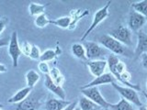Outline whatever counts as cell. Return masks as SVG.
I'll return each instance as SVG.
<instances>
[{
    "instance_id": "cell-15",
    "label": "cell",
    "mask_w": 147,
    "mask_h": 110,
    "mask_svg": "<svg viewBox=\"0 0 147 110\" xmlns=\"http://www.w3.org/2000/svg\"><path fill=\"white\" fill-rule=\"evenodd\" d=\"M71 103L67 100L51 98L45 103V110H63Z\"/></svg>"
},
{
    "instance_id": "cell-12",
    "label": "cell",
    "mask_w": 147,
    "mask_h": 110,
    "mask_svg": "<svg viewBox=\"0 0 147 110\" xmlns=\"http://www.w3.org/2000/svg\"><path fill=\"white\" fill-rule=\"evenodd\" d=\"M117 80L115 79V77L110 72H105L104 74L100 75L98 77H96L94 80H92L88 84L82 86L81 88H88V87H95V86L98 87V85L112 84V82H115Z\"/></svg>"
},
{
    "instance_id": "cell-35",
    "label": "cell",
    "mask_w": 147,
    "mask_h": 110,
    "mask_svg": "<svg viewBox=\"0 0 147 110\" xmlns=\"http://www.w3.org/2000/svg\"><path fill=\"white\" fill-rule=\"evenodd\" d=\"M139 110H147V108H146V107H144V105H142V107H139Z\"/></svg>"
},
{
    "instance_id": "cell-40",
    "label": "cell",
    "mask_w": 147,
    "mask_h": 110,
    "mask_svg": "<svg viewBox=\"0 0 147 110\" xmlns=\"http://www.w3.org/2000/svg\"><path fill=\"white\" fill-rule=\"evenodd\" d=\"M146 87H147V81H146Z\"/></svg>"
},
{
    "instance_id": "cell-4",
    "label": "cell",
    "mask_w": 147,
    "mask_h": 110,
    "mask_svg": "<svg viewBox=\"0 0 147 110\" xmlns=\"http://www.w3.org/2000/svg\"><path fill=\"white\" fill-rule=\"evenodd\" d=\"M112 86L114 87L118 93L121 95V97L124 98L125 100H127L128 102L131 103L133 105H136V107H142V103L140 99V96L138 95L136 90H134L133 88H131V87H127V86H121L118 85L116 82H112Z\"/></svg>"
},
{
    "instance_id": "cell-24",
    "label": "cell",
    "mask_w": 147,
    "mask_h": 110,
    "mask_svg": "<svg viewBox=\"0 0 147 110\" xmlns=\"http://www.w3.org/2000/svg\"><path fill=\"white\" fill-rule=\"evenodd\" d=\"M131 8L132 10L141 14L147 19V0H142V1L133 3L131 5Z\"/></svg>"
},
{
    "instance_id": "cell-20",
    "label": "cell",
    "mask_w": 147,
    "mask_h": 110,
    "mask_svg": "<svg viewBox=\"0 0 147 110\" xmlns=\"http://www.w3.org/2000/svg\"><path fill=\"white\" fill-rule=\"evenodd\" d=\"M109 108L112 110H136L134 105H133L131 103L128 102L127 100H125L122 97L121 98V100H119L118 103L111 104Z\"/></svg>"
},
{
    "instance_id": "cell-9",
    "label": "cell",
    "mask_w": 147,
    "mask_h": 110,
    "mask_svg": "<svg viewBox=\"0 0 147 110\" xmlns=\"http://www.w3.org/2000/svg\"><path fill=\"white\" fill-rule=\"evenodd\" d=\"M40 107V98L32 92L22 102L17 104L15 110H38Z\"/></svg>"
},
{
    "instance_id": "cell-16",
    "label": "cell",
    "mask_w": 147,
    "mask_h": 110,
    "mask_svg": "<svg viewBox=\"0 0 147 110\" xmlns=\"http://www.w3.org/2000/svg\"><path fill=\"white\" fill-rule=\"evenodd\" d=\"M32 88L30 87H24L20 90H18L16 94H14L10 98L7 99V103L9 104H18L22 102L23 100H25L28 96H29L31 93Z\"/></svg>"
},
{
    "instance_id": "cell-13",
    "label": "cell",
    "mask_w": 147,
    "mask_h": 110,
    "mask_svg": "<svg viewBox=\"0 0 147 110\" xmlns=\"http://www.w3.org/2000/svg\"><path fill=\"white\" fill-rule=\"evenodd\" d=\"M44 86L47 88L50 92H52L53 94H54L55 95L59 96L60 99H63V100H65L66 97V95H65V92H64L63 86H60L52 81V79L50 78L49 74L48 75H45V80H44Z\"/></svg>"
},
{
    "instance_id": "cell-23",
    "label": "cell",
    "mask_w": 147,
    "mask_h": 110,
    "mask_svg": "<svg viewBox=\"0 0 147 110\" xmlns=\"http://www.w3.org/2000/svg\"><path fill=\"white\" fill-rule=\"evenodd\" d=\"M40 74L34 70H30L26 73V82H27V86L33 88L35 85L40 81Z\"/></svg>"
},
{
    "instance_id": "cell-22",
    "label": "cell",
    "mask_w": 147,
    "mask_h": 110,
    "mask_svg": "<svg viewBox=\"0 0 147 110\" xmlns=\"http://www.w3.org/2000/svg\"><path fill=\"white\" fill-rule=\"evenodd\" d=\"M71 23H72V17L69 16L59 17L54 20H50V24L54 25L58 28H61V29H69Z\"/></svg>"
},
{
    "instance_id": "cell-36",
    "label": "cell",
    "mask_w": 147,
    "mask_h": 110,
    "mask_svg": "<svg viewBox=\"0 0 147 110\" xmlns=\"http://www.w3.org/2000/svg\"><path fill=\"white\" fill-rule=\"evenodd\" d=\"M142 94H144V97L146 98V100H147V93H146V92H144V91H142ZM147 108V107H146Z\"/></svg>"
},
{
    "instance_id": "cell-8",
    "label": "cell",
    "mask_w": 147,
    "mask_h": 110,
    "mask_svg": "<svg viewBox=\"0 0 147 110\" xmlns=\"http://www.w3.org/2000/svg\"><path fill=\"white\" fill-rule=\"evenodd\" d=\"M109 36L117 40L124 46H131V31L128 27L119 25L118 28L109 31Z\"/></svg>"
},
{
    "instance_id": "cell-14",
    "label": "cell",
    "mask_w": 147,
    "mask_h": 110,
    "mask_svg": "<svg viewBox=\"0 0 147 110\" xmlns=\"http://www.w3.org/2000/svg\"><path fill=\"white\" fill-rule=\"evenodd\" d=\"M144 53H147V34L144 31L139 30L137 33V45L134 55L135 57H139Z\"/></svg>"
},
{
    "instance_id": "cell-25",
    "label": "cell",
    "mask_w": 147,
    "mask_h": 110,
    "mask_svg": "<svg viewBox=\"0 0 147 110\" xmlns=\"http://www.w3.org/2000/svg\"><path fill=\"white\" fill-rule=\"evenodd\" d=\"M50 20L49 18L46 16V14H41L40 16L35 17L34 19V24L37 28H40V29H43L48 24H50Z\"/></svg>"
},
{
    "instance_id": "cell-18",
    "label": "cell",
    "mask_w": 147,
    "mask_h": 110,
    "mask_svg": "<svg viewBox=\"0 0 147 110\" xmlns=\"http://www.w3.org/2000/svg\"><path fill=\"white\" fill-rule=\"evenodd\" d=\"M71 50L74 56L76 57L77 59L83 60V61H87L86 50L82 43H74L71 47Z\"/></svg>"
},
{
    "instance_id": "cell-21",
    "label": "cell",
    "mask_w": 147,
    "mask_h": 110,
    "mask_svg": "<svg viewBox=\"0 0 147 110\" xmlns=\"http://www.w3.org/2000/svg\"><path fill=\"white\" fill-rule=\"evenodd\" d=\"M49 76L50 78L52 79V81L54 82V84H56L60 86H63V82H64V77L63 75L62 74V72H60L59 69L57 68H52L50 71V73H49Z\"/></svg>"
},
{
    "instance_id": "cell-29",
    "label": "cell",
    "mask_w": 147,
    "mask_h": 110,
    "mask_svg": "<svg viewBox=\"0 0 147 110\" xmlns=\"http://www.w3.org/2000/svg\"><path fill=\"white\" fill-rule=\"evenodd\" d=\"M38 69L45 75H48L50 73V71H51V68L49 66V64L47 62H39Z\"/></svg>"
},
{
    "instance_id": "cell-38",
    "label": "cell",
    "mask_w": 147,
    "mask_h": 110,
    "mask_svg": "<svg viewBox=\"0 0 147 110\" xmlns=\"http://www.w3.org/2000/svg\"><path fill=\"white\" fill-rule=\"evenodd\" d=\"M75 110H81V109H80V107H78V105H77V107H76L75 108Z\"/></svg>"
},
{
    "instance_id": "cell-2",
    "label": "cell",
    "mask_w": 147,
    "mask_h": 110,
    "mask_svg": "<svg viewBox=\"0 0 147 110\" xmlns=\"http://www.w3.org/2000/svg\"><path fill=\"white\" fill-rule=\"evenodd\" d=\"M86 50V59L88 61H96V60H104L106 55H108V50L103 46L95 41H85L83 43Z\"/></svg>"
},
{
    "instance_id": "cell-32",
    "label": "cell",
    "mask_w": 147,
    "mask_h": 110,
    "mask_svg": "<svg viewBox=\"0 0 147 110\" xmlns=\"http://www.w3.org/2000/svg\"><path fill=\"white\" fill-rule=\"evenodd\" d=\"M78 105V101H74V102H72L69 105H67V107L63 109V110H75V108L77 107Z\"/></svg>"
},
{
    "instance_id": "cell-17",
    "label": "cell",
    "mask_w": 147,
    "mask_h": 110,
    "mask_svg": "<svg viewBox=\"0 0 147 110\" xmlns=\"http://www.w3.org/2000/svg\"><path fill=\"white\" fill-rule=\"evenodd\" d=\"M77 105L80 107L81 110H100L101 109V107L98 105H96L92 100L88 99L84 95L78 100Z\"/></svg>"
},
{
    "instance_id": "cell-26",
    "label": "cell",
    "mask_w": 147,
    "mask_h": 110,
    "mask_svg": "<svg viewBox=\"0 0 147 110\" xmlns=\"http://www.w3.org/2000/svg\"><path fill=\"white\" fill-rule=\"evenodd\" d=\"M57 56V52H55L53 50H46L45 52H43L40 55V62H51L54 60Z\"/></svg>"
},
{
    "instance_id": "cell-34",
    "label": "cell",
    "mask_w": 147,
    "mask_h": 110,
    "mask_svg": "<svg viewBox=\"0 0 147 110\" xmlns=\"http://www.w3.org/2000/svg\"><path fill=\"white\" fill-rule=\"evenodd\" d=\"M7 72V68L6 67V65L0 63V73H4V72Z\"/></svg>"
},
{
    "instance_id": "cell-41",
    "label": "cell",
    "mask_w": 147,
    "mask_h": 110,
    "mask_svg": "<svg viewBox=\"0 0 147 110\" xmlns=\"http://www.w3.org/2000/svg\"><path fill=\"white\" fill-rule=\"evenodd\" d=\"M0 110H3V109H0Z\"/></svg>"
},
{
    "instance_id": "cell-39",
    "label": "cell",
    "mask_w": 147,
    "mask_h": 110,
    "mask_svg": "<svg viewBox=\"0 0 147 110\" xmlns=\"http://www.w3.org/2000/svg\"><path fill=\"white\" fill-rule=\"evenodd\" d=\"M3 107V105H2L1 104H0V109H1V107Z\"/></svg>"
},
{
    "instance_id": "cell-5",
    "label": "cell",
    "mask_w": 147,
    "mask_h": 110,
    "mask_svg": "<svg viewBox=\"0 0 147 110\" xmlns=\"http://www.w3.org/2000/svg\"><path fill=\"white\" fill-rule=\"evenodd\" d=\"M81 93L84 96L92 100L96 105H98L101 108L109 109L111 105V104L104 98V96L101 95L99 89L96 86L88 87V88H81Z\"/></svg>"
},
{
    "instance_id": "cell-3",
    "label": "cell",
    "mask_w": 147,
    "mask_h": 110,
    "mask_svg": "<svg viewBox=\"0 0 147 110\" xmlns=\"http://www.w3.org/2000/svg\"><path fill=\"white\" fill-rule=\"evenodd\" d=\"M110 4H111V1H108L107 4H106L104 7H102L101 8H99L98 10H96L95 12L93 18H92L91 25L88 27V29L85 31V33L83 34V36L81 37V40H85V39L86 38V37L88 36L95 29H96L101 22H103L106 18L109 17Z\"/></svg>"
},
{
    "instance_id": "cell-11",
    "label": "cell",
    "mask_w": 147,
    "mask_h": 110,
    "mask_svg": "<svg viewBox=\"0 0 147 110\" xmlns=\"http://www.w3.org/2000/svg\"><path fill=\"white\" fill-rule=\"evenodd\" d=\"M90 73L95 78L98 77L105 73L106 69L108 67V62L105 60H96V61H88L86 62Z\"/></svg>"
},
{
    "instance_id": "cell-6",
    "label": "cell",
    "mask_w": 147,
    "mask_h": 110,
    "mask_svg": "<svg viewBox=\"0 0 147 110\" xmlns=\"http://www.w3.org/2000/svg\"><path fill=\"white\" fill-rule=\"evenodd\" d=\"M108 67L110 71V73L115 77V79L119 81V82H121V74L125 71H127L126 64L123 62L119 61V57L117 55L110 53L108 56Z\"/></svg>"
},
{
    "instance_id": "cell-19",
    "label": "cell",
    "mask_w": 147,
    "mask_h": 110,
    "mask_svg": "<svg viewBox=\"0 0 147 110\" xmlns=\"http://www.w3.org/2000/svg\"><path fill=\"white\" fill-rule=\"evenodd\" d=\"M47 6H48V4L41 5L40 3H34V2L30 3V6H29L30 15L33 17H37V16L41 15V14H44V10Z\"/></svg>"
},
{
    "instance_id": "cell-28",
    "label": "cell",
    "mask_w": 147,
    "mask_h": 110,
    "mask_svg": "<svg viewBox=\"0 0 147 110\" xmlns=\"http://www.w3.org/2000/svg\"><path fill=\"white\" fill-rule=\"evenodd\" d=\"M31 49H32V44L28 42V41H24V42H22V44L20 45V50H21L22 54L25 55L27 57H30Z\"/></svg>"
},
{
    "instance_id": "cell-10",
    "label": "cell",
    "mask_w": 147,
    "mask_h": 110,
    "mask_svg": "<svg viewBox=\"0 0 147 110\" xmlns=\"http://www.w3.org/2000/svg\"><path fill=\"white\" fill-rule=\"evenodd\" d=\"M147 19L142 16L141 14L137 13L134 10H131L129 15L128 20V28L131 30V31H139L142 27L145 26Z\"/></svg>"
},
{
    "instance_id": "cell-31",
    "label": "cell",
    "mask_w": 147,
    "mask_h": 110,
    "mask_svg": "<svg viewBox=\"0 0 147 110\" xmlns=\"http://www.w3.org/2000/svg\"><path fill=\"white\" fill-rule=\"evenodd\" d=\"M141 62H142V66L147 70V53H144L141 55Z\"/></svg>"
},
{
    "instance_id": "cell-30",
    "label": "cell",
    "mask_w": 147,
    "mask_h": 110,
    "mask_svg": "<svg viewBox=\"0 0 147 110\" xmlns=\"http://www.w3.org/2000/svg\"><path fill=\"white\" fill-rule=\"evenodd\" d=\"M7 23H8V18L7 17H4L0 18V34H1L2 32L4 31L5 28H6Z\"/></svg>"
},
{
    "instance_id": "cell-27",
    "label": "cell",
    "mask_w": 147,
    "mask_h": 110,
    "mask_svg": "<svg viewBox=\"0 0 147 110\" xmlns=\"http://www.w3.org/2000/svg\"><path fill=\"white\" fill-rule=\"evenodd\" d=\"M40 50L37 45H32V49H31V52L30 54V58L33 61H40Z\"/></svg>"
},
{
    "instance_id": "cell-37",
    "label": "cell",
    "mask_w": 147,
    "mask_h": 110,
    "mask_svg": "<svg viewBox=\"0 0 147 110\" xmlns=\"http://www.w3.org/2000/svg\"><path fill=\"white\" fill-rule=\"evenodd\" d=\"M145 33L147 34V22H146V24H145Z\"/></svg>"
},
{
    "instance_id": "cell-7",
    "label": "cell",
    "mask_w": 147,
    "mask_h": 110,
    "mask_svg": "<svg viewBox=\"0 0 147 110\" xmlns=\"http://www.w3.org/2000/svg\"><path fill=\"white\" fill-rule=\"evenodd\" d=\"M21 54L22 52L20 50V45L18 43V32L13 31L10 36V39H9V44H8V55L12 60L13 67L18 66V60H20Z\"/></svg>"
},
{
    "instance_id": "cell-1",
    "label": "cell",
    "mask_w": 147,
    "mask_h": 110,
    "mask_svg": "<svg viewBox=\"0 0 147 110\" xmlns=\"http://www.w3.org/2000/svg\"><path fill=\"white\" fill-rule=\"evenodd\" d=\"M98 42L101 46L109 50L112 54L115 55H123V56H128L129 57V50L126 48V46H124L122 43H121L117 40L112 38L111 36L109 34L102 35L98 38Z\"/></svg>"
},
{
    "instance_id": "cell-33",
    "label": "cell",
    "mask_w": 147,
    "mask_h": 110,
    "mask_svg": "<svg viewBox=\"0 0 147 110\" xmlns=\"http://www.w3.org/2000/svg\"><path fill=\"white\" fill-rule=\"evenodd\" d=\"M9 44V40L7 39H0V48L4 47V46H7Z\"/></svg>"
}]
</instances>
